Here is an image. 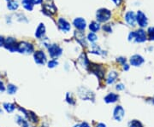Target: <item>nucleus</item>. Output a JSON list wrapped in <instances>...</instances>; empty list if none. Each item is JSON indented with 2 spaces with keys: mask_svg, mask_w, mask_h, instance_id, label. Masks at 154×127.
Returning <instances> with one entry per match:
<instances>
[{
  "mask_svg": "<svg viewBox=\"0 0 154 127\" xmlns=\"http://www.w3.org/2000/svg\"><path fill=\"white\" fill-rule=\"evenodd\" d=\"M57 24H58V28H59V29H60L62 32H63V33H68V32H69V30H70V28H71L70 24L67 22L65 19H63V18H59L58 21H57Z\"/></svg>",
  "mask_w": 154,
  "mask_h": 127,
  "instance_id": "12",
  "label": "nucleus"
},
{
  "mask_svg": "<svg viewBox=\"0 0 154 127\" xmlns=\"http://www.w3.org/2000/svg\"><path fill=\"white\" fill-rule=\"evenodd\" d=\"M134 40L136 42V43H143L146 42V39H147V35L146 33L144 31L143 29H140L137 31H134Z\"/></svg>",
  "mask_w": 154,
  "mask_h": 127,
  "instance_id": "9",
  "label": "nucleus"
},
{
  "mask_svg": "<svg viewBox=\"0 0 154 127\" xmlns=\"http://www.w3.org/2000/svg\"><path fill=\"white\" fill-rule=\"evenodd\" d=\"M67 102L70 105H75V100L73 98V96L70 93H67L66 95Z\"/></svg>",
  "mask_w": 154,
  "mask_h": 127,
  "instance_id": "27",
  "label": "nucleus"
},
{
  "mask_svg": "<svg viewBox=\"0 0 154 127\" xmlns=\"http://www.w3.org/2000/svg\"><path fill=\"white\" fill-rule=\"evenodd\" d=\"M103 29L105 30V32H107V33H111V32H112V29H111V27L110 26V24L105 25V26L103 27Z\"/></svg>",
  "mask_w": 154,
  "mask_h": 127,
  "instance_id": "32",
  "label": "nucleus"
},
{
  "mask_svg": "<svg viewBox=\"0 0 154 127\" xmlns=\"http://www.w3.org/2000/svg\"><path fill=\"white\" fill-rule=\"evenodd\" d=\"M78 94L81 99L85 100V101H94V98H95V95L94 92L84 87L78 89Z\"/></svg>",
  "mask_w": 154,
  "mask_h": 127,
  "instance_id": "2",
  "label": "nucleus"
},
{
  "mask_svg": "<svg viewBox=\"0 0 154 127\" xmlns=\"http://www.w3.org/2000/svg\"><path fill=\"white\" fill-rule=\"evenodd\" d=\"M125 116V110L121 105L116 106L113 110V118L116 121L121 122L123 120Z\"/></svg>",
  "mask_w": 154,
  "mask_h": 127,
  "instance_id": "5",
  "label": "nucleus"
},
{
  "mask_svg": "<svg viewBox=\"0 0 154 127\" xmlns=\"http://www.w3.org/2000/svg\"><path fill=\"white\" fill-rule=\"evenodd\" d=\"M43 11H44L46 15L51 16V15L55 14L56 12H57V8H56V6L54 5V4H52V3H51V4L46 3V4H45L44 6H43Z\"/></svg>",
  "mask_w": 154,
  "mask_h": 127,
  "instance_id": "14",
  "label": "nucleus"
},
{
  "mask_svg": "<svg viewBox=\"0 0 154 127\" xmlns=\"http://www.w3.org/2000/svg\"><path fill=\"white\" fill-rule=\"evenodd\" d=\"M96 17H97V20L99 22H105L110 19L111 12L108 9L102 8V9H99V10L97 11Z\"/></svg>",
  "mask_w": 154,
  "mask_h": 127,
  "instance_id": "3",
  "label": "nucleus"
},
{
  "mask_svg": "<svg viewBox=\"0 0 154 127\" xmlns=\"http://www.w3.org/2000/svg\"><path fill=\"white\" fill-rule=\"evenodd\" d=\"M117 78H118V73H117V72H116V71H110L108 73L107 78L105 79L106 84H114L116 81Z\"/></svg>",
  "mask_w": 154,
  "mask_h": 127,
  "instance_id": "17",
  "label": "nucleus"
},
{
  "mask_svg": "<svg viewBox=\"0 0 154 127\" xmlns=\"http://www.w3.org/2000/svg\"><path fill=\"white\" fill-rule=\"evenodd\" d=\"M17 46H18V43L17 42L16 39L11 38V37L5 39V47L11 52H16V51L17 52Z\"/></svg>",
  "mask_w": 154,
  "mask_h": 127,
  "instance_id": "6",
  "label": "nucleus"
},
{
  "mask_svg": "<svg viewBox=\"0 0 154 127\" xmlns=\"http://www.w3.org/2000/svg\"><path fill=\"white\" fill-rule=\"evenodd\" d=\"M112 1H113V2L115 3L116 5H119V4H121V2H122V0H112Z\"/></svg>",
  "mask_w": 154,
  "mask_h": 127,
  "instance_id": "41",
  "label": "nucleus"
},
{
  "mask_svg": "<svg viewBox=\"0 0 154 127\" xmlns=\"http://www.w3.org/2000/svg\"><path fill=\"white\" fill-rule=\"evenodd\" d=\"M147 35H148L149 39L151 41H154V28L153 27H151L148 28L147 30Z\"/></svg>",
  "mask_w": 154,
  "mask_h": 127,
  "instance_id": "28",
  "label": "nucleus"
},
{
  "mask_svg": "<svg viewBox=\"0 0 154 127\" xmlns=\"http://www.w3.org/2000/svg\"><path fill=\"white\" fill-rule=\"evenodd\" d=\"M31 2L33 3V4H40L43 3V0H31Z\"/></svg>",
  "mask_w": 154,
  "mask_h": 127,
  "instance_id": "36",
  "label": "nucleus"
},
{
  "mask_svg": "<svg viewBox=\"0 0 154 127\" xmlns=\"http://www.w3.org/2000/svg\"><path fill=\"white\" fill-rule=\"evenodd\" d=\"M7 8L10 10H17V9L19 8V4L16 0H10V1H8Z\"/></svg>",
  "mask_w": 154,
  "mask_h": 127,
  "instance_id": "19",
  "label": "nucleus"
},
{
  "mask_svg": "<svg viewBox=\"0 0 154 127\" xmlns=\"http://www.w3.org/2000/svg\"><path fill=\"white\" fill-rule=\"evenodd\" d=\"M119 99V96L116 93H113V92H110L109 94H107L105 96L104 98V101H105L106 103H115L116 102H117Z\"/></svg>",
  "mask_w": 154,
  "mask_h": 127,
  "instance_id": "16",
  "label": "nucleus"
},
{
  "mask_svg": "<svg viewBox=\"0 0 154 127\" xmlns=\"http://www.w3.org/2000/svg\"><path fill=\"white\" fill-rule=\"evenodd\" d=\"M48 52H49L50 56L54 59V58H57V57H58L62 55L63 50L57 44H51L48 47Z\"/></svg>",
  "mask_w": 154,
  "mask_h": 127,
  "instance_id": "7",
  "label": "nucleus"
},
{
  "mask_svg": "<svg viewBox=\"0 0 154 127\" xmlns=\"http://www.w3.org/2000/svg\"><path fill=\"white\" fill-rule=\"evenodd\" d=\"M76 39L78 40V42L82 44V46H87V45H88V44H87V42H86V40H85V36L83 35V33H81V37H80V35H79V33H77Z\"/></svg>",
  "mask_w": 154,
  "mask_h": 127,
  "instance_id": "25",
  "label": "nucleus"
},
{
  "mask_svg": "<svg viewBox=\"0 0 154 127\" xmlns=\"http://www.w3.org/2000/svg\"><path fill=\"white\" fill-rule=\"evenodd\" d=\"M116 90L121 91V90H123L125 89V85L122 83L117 84H116Z\"/></svg>",
  "mask_w": 154,
  "mask_h": 127,
  "instance_id": "31",
  "label": "nucleus"
},
{
  "mask_svg": "<svg viewBox=\"0 0 154 127\" xmlns=\"http://www.w3.org/2000/svg\"><path fill=\"white\" fill-rule=\"evenodd\" d=\"M96 127H107V126H106V125L104 124V123H98V124H97V126H96Z\"/></svg>",
  "mask_w": 154,
  "mask_h": 127,
  "instance_id": "39",
  "label": "nucleus"
},
{
  "mask_svg": "<svg viewBox=\"0 0 154 127\" xmlns=\"http://www.w3.org/2000/svg\"><path fill=\"white\" fill-rule=\"evenodd\" d=\"M89 29H90L91 32L96 33V32H98L99 29H100V25H99L98 22H91V24L89 25Z\"/></svg>",
  "mask_w": 154,
  "mask_h": 127,
  "instance_id": "23",
  "label": "nucleus"
},
{
  "mask_svg": "<svg viewBox=\"0 0 154 127\" xmlns=\"http://www.w3.org/2000/svg\"><path fill=\"white\" fill-rule=\"evenodd\" d=\"M117 61L120 63V64H122V65H124L125 63H126V58H124V57H118L117 58Z\"/></svg>",
  "mask_w": 154,
  "mask_h": 127,
  "instance_id": "33",
  "label": "nucleus"
},
{
  "mask_svg": "<svg viewBox=\"0 0 154 127\" xmlns=\"http://www.w3.org/2000/svg\"><path fill=\"white\" fill-rule=\"evenodd\" d=\"M128 127H144L143 124L138 120H133L128 123Z\"/></svg>",
  "mask_w": 154,
  "mask_h": 127,
  "instance_id": "24",
  "label": "nucleus"
},
{
  "mask_svg": "<svg viewBox=\"0 0 154 127\" xmlns=\"http://www.w3.org/2000/svg\"><path fill=\"white\" fill-rule=\"evenodd\" d=\"M88 66L90 68V72H92V73H94V74H95L100 80L104 78V77H105V68L101 66V65L91 64V65H89Z\"/></svg>",
  "mask_w": 154,
  "mask_h": 127,
  "instance_id": "4",
  "label": "nucleus"
},
{
  "mask_svg": "<svg viewBox=\"0 0 154 127\" xmlns=\"http://www.w3.org/2000/svg\"><path fill=\"white\" fill-rule=\"evenodd\" d=\"M80 127H91V126L88 125L87 122H83V123H82V124L80 125Z\"/></svg>",
  "mask_w": 154,
  "mask_h": 127,
  "instance_id": "38",
  "label": "nucleus"
},
{
  "mask_svg": "<svg viewBox=\"0 0 154 127\" xmlns=\"http://www.w3.org/2000/svg\"><path fill=\"white\" fill-rule=\"evenodd\" d=\"M129 61H130V64H131L132 66H141L144 62H145V59H144V57L142 55L136 54V55H134L130 57Z\"/></svg>",
  "mask_w": 154,
  "mask_h": 127,
  "instance_id": "11",
  "label": "nucleus"
},
{
  "mask_svg": "<svg viewBox=\"0 0 154 127\" xmlns=\"http://www.w3.org/2000/svg\"><path fill=\"white\" fill-rule=\"evenodd\" d=\"M5 39L3 36H0V47L5 46Z\"/></svg>",
  "mask_w": 154,
  "mask_h": 127,
  "instance_id": "35",
  "label": "nucleus"
},
{
  "mask_svg": "<svg viewBox=\"0 0 154 127\" xmlns=\"http://www.w3.org/2000/svg\"><path fill=\"white\" fill-rule=\"evenodd\" d=\"M57 65H58V61H57L56 59H52V60H51V61L47 62V66L49 68H54Z\"/></svg>",
  "mask_w": 154,
  "mask_h": 127,
  "instance_id": "29",
  "label": "nucleus"
},
{
  "mask_svg": "<svg viewBox=\"0 0 154 127\" xmlns=\"http://www.w3.org/2000/svg\"><path fill=\"white\" fill-rule=\"evenodd\" d=\"M33 59H34V61L37 64H38V65H44V64H45L46 61H47L46 55H45V54L42 50L35 51L34 54H33Z\"/></svg>",
  "mask_w": 154,
  "mask_h": 127,
  "instance_id": "8",
  "label": "nucleus"
},
{
  "mask_svg": "<svg viewBox=\"0 0 154 127\" xmlns=\"http://www.w3.org/2000/svg\"><path fill=\"white\" fill-rule=\"evenodd\" d=\"M22 127H29V125H28V123L27 122V120H25V121L22 123Z\"/></svg>",
  "mask_w": 154,
  "mask_h": 127,
  "instance_id": "40",
  "label": "nucleus"
},
{
  "mask_svg": "<svg viewBox=\"0 0 154 127\" xmlns=\"http://www.w3.org/2000/svg\"><path fill=\"white\" fill-rule=\"evenodd\" d=\"M22 6L27 10H33V4L31 2V0H22Z\"/></svg>",
  "mask_w": 154,
  "mask_h": 127,
  "instance_id": "22",
  "label": "nucleus"
},
{
  "mask_svg": "<svg viewBox=\"0 0 154 127\" xmlns=\"http://www.w3.org/2000/svg\"><path fill=\"white\" fill-rule=\"evenodd\" d=\"M73 24H74V26H75L77 29H79V30H81V31L85 30V28H87V22H86L83 18H82V17L75 18V19L74 20V22H73Z\"/></svg>",
  "mask_w": 154,
  "mask_h": 127,
  "instance_id": "13",
  "label": "nucleus"
},
{
  "mask_svg": "<svg viewBox=\"0 0 154 127\" xmlns=\"http://www.w3.org/2000/svg\"><path fill=\"white\" fill-rule=\"evenodd\" d=\"M136 22L140 28H145L148 24V20L146 16L144 14L142 11H138L136 15Z\"/></svg>",
  "mask_w": 154,
  "mask_h": 127,
  "instance_id": "10",
  "label": "nucleus"
},
{
  "mask_svg": "<svg viewBox=\"0 0 154 127\" xmlns=\"http://www.w3.org/2000/svg\"><path fill=\"white\" fill-rule=\"evenodd\" d=\"M88 39L90 41V42L94 43V42H95V41H97L98 37H97V35H96L94 33H88Z\"/></svg>",
  "mask_w": 154,
  "mask_h": 127,
  "instance_id": "30",
  "label": "nucleus"
},
{
  "mask_svg": "<svg viewBox=\"0 0 154 127\" xmlns=\"http://www.w3.org/2000/svg\"><path fill=\"white\" fill-rule=\"evenodd\" d=\"M7 1H10V0H7Z\"/></svg>",
  "mask_w": 154,
  "mask_h": 127,
  "instance_id": "43",
  "label": "nucleus"
},
{
  "mask_svg": "<svg viewBox=\"0 0 154 127\" xmlns=\"http://www.w3.org/2000/svg\"><path fill=\"white\" fill-rule=\"evenodd\" d=\"M6 90H7V93L10 95H14L17 93V86H16L15 84H9L6 87Z\"/></svg>",
  "mask_w": 154,
  "mask_h": 127,
  "instance_id": "21",
  "label": "nucleus"
},
{
  "mask_svg": "<svg viewBox=\"0 0 154 127\" xmlns=\"http://www.w3.org/2000/svg\"><path fill=\"white\" fill-rule=\"evenodd\" d=\"M122 66H123V70H124V71H128V70H129V65H128V64L125 63V64L122 65Z\"/></svg>",
  "mask_w": 154,
  "mask_h": 127,
  "instance_id": "37",
  "label": "nucleus"
},
{
  "mask_svg": "<svg viewBox=\"0 0 154 127\" xmlns=\"http://www.w3.org/2000/svg\"><path fill=\"white\" fill-rule=\"evenodd\" d=\"M125 20L130 26L134 27L135 22H136V15L133 11H128V12H127L126 15H125Z\"/></svg>",
  "mask_w": 154,
  "mask_h": 127,
  "instance_id": "15",
  "label": "nucleus"
},
{
  "mask_svg": "<svg viewBox=\"0 0 154 127\" xmlns=\"http://www.w3.org/2000/svg\"><path fill=\"white\" fill-rule=\"evenodd\" d=\"M28 119L31 120V121L33 122V123H38V119L37 115L33 113V112H28Z\"/></svg>",
  "mask_w": 154,
  "mask_h": 127,
  "instance_id": "26",
  "label": "nucleus"
},
{
  "mask_svg": "<svg viewBox=\"0 0 154 127\" xmlns=\"http://www.w3.org/2000/svg\"><path fill=\"white\" fill-rule=\"evenodd\" d=\"M33 50H34L33 45L31 43L25 42V41L18 43L17 52L21 54H31L33 52Z\"/></svg>",
  "mask_w": 154,
  "mask_h": 127,
  "instance_id": "1",
  "label": "nucleus"
},
{
  "mask_svg": "<svg viewBox=\"0 0 154 127\" xmlns=\"http://www.w3.org/2000/svg\"><path fill=\"white\" fill-rule=\"evenodd\" d=\"M6 90L5 86V84H4V82L2 81V80H0V92L2 91H5Z\"/></svg>",
  "mask_w": 154,
  "mask_h": 127,
  "instance_id": "34",
  "label": "nucleus"
},
{
  "mask_svg": "<svg viewBox=\"0 0 154 127\" xmlns=\"http://www.w3.org/2000/svg\"><path fill=\"white\" fill-rule=\"evenodd\" d=\"M45 33V27L43 23H40L35 31V37L37 39H41Z\"/></svg>",
  "mask_w": 154,
  "mask_h": 127,
  "instance_id": "18",
  "label": "nucleus"
},
{
  "mask_svg": "<svg viewBox=\"0 0 154 127\" xmlns=\"http://www.w3.org/2000/svg\"><path fill=\"white\" fill-rule=\"evenodd\" d=\"M40 127H48V126H40Z\"/></svg>",
  "mask_w": 154,
  "mask_h": 127,
  "instance_id": "42",
  "label": "nucleus"
},
{
  "mask_svg": "<svg viewBox=\"0 0 154 127\" xmlns=\"http://www.w3.org/2000/svg\"><path fill=\"white\" fill-rule=\"evenodd\" d=\"M3 107L5 108V110L7 113H13L15 109H16V105L13 103H10V102H5L3 104Z\"/></svg>",
  "mask_w": 154,
  "mask_h": 127,
  "instance_id": "20",
  "label": "nucleus"
}]
</instances>
